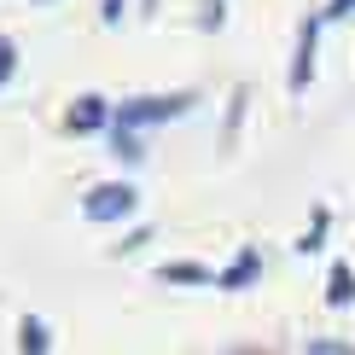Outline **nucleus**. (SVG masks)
I'll list each match as a JSON object with an SVG mask.
<instances>
[{
	"label": "nucleus",
	"mask_w": 355,
	"mask_h": 355,
	"mask_svg": "<svg viewBox=\"0 0 355 355\" xmlns=\"http://www.w3.org/2000/svg\"><path fill=\"white\" fill-rule=\"evenodd\" d=\"M192 105H198V94H135V99H116L111 111V128H135V135H146V128L157 123H175V116H187Z\"/></svg>",
	"instance_id": "obj_1"
},
{
	"label": "nucleus",
	"mask_w": 355,
	"mask_h": 355,
	"mask_svg": "<svg viewBox=\"0 0 355 355\" xmlns=\"http://www.w3.org/2000/svg\"><path fill=\"white\" fill-rule=\"evenodd\" d=\"M135 210H140V192L128 187V181H99V187H87V198H82V216L94 221V227L128 221Z\"/></svg>",
	"instance_id": "obj_2"
},
{
	"label": "nucleus",
	"mask_w": 355,
	"mask_h": 355,
	"mask_svg": "<svg viewBox=\"0 0 355 355\" xmlns=\"http://www.w3.org/2000/svg\"><path fill=\"white\" fill-rule=\"evenodd\" d=\"M320 29H327V18H320V12H309V18H303V29H297V53H291V70H286V87H291V94H303V87L315 82Z\"/></svg>",
	"instance_id": "obj_3"
},
{
	"label": "nucleus",
	"mask_w": 355,
	"mask_h": 355,
	"mask_svg": "<svg viewBox=\"0 0 355 355\" xmlns=\"http://www.w3.org/2000/svg\"><path fill=\"white\" fill-rule=\"evenodd\" d=\"M64 128L70 135H99V128H111V99L105 94H76L64 111Z\"/></svg>",
	"instance_id": "obj_4"
},
{
	"label": "nucleus",
	"mask_w": 355,
	"mask_h": 355,
	"mask_svg": "<svg viewBox=\"0 0 355 355\" xmlns=\"http://www.w3.org/2000/svg\"><path fill=\"white\" fill-rule=\"evenodd\" d=\"M257 274H262V250H257V245H245L239 257H233L227 268L216 274V286H221V291H245V286H250Z\"/></svg>",
	"instance_id": "obj_5"
},
{
	"label": "nucleus",
	"mask_w": 355,
	"mask_h": 355,
	"mask_svg": "<svg viewBox=\"0 0 355 355\" xmlns=\"http://www.w3.org/2000/svg\"><path fill=\"white\" fill-rule=\"evenodd\" d=\"M18 355H53V332H47V320H41V315H24V327H18Z\"/></svg>",
	"instance_id": "obj_6"
},
{
	"label": "nucleus",
	"mask_w": 355,
	"mask_h": 355,
	"mask_svg": "<svg viewBox=\"0 0 355 355\" xmlns=\"http://www.w3.org/2000/svg\"><path fill=\"white\" fill-rule=\"evenodd\" d=\"M111 140V157H123V164H146V135H135V128H105Z\"/></svg>",
	"instance_id": "obj_7"
},
{
	"label": "nucleus",
	"mask_w": 355,
	"mask_h": 355,
	"mask_svg": "<svg viewBox=\"0 0 355 355\" xmlns=\"http://www.w3.org/2000/svg\"><path fill=\"white\" fill-rule=\"evenodd\" d=\"M349 297H355V274H349V262H332V274H327V303L344 309Z\"/></svg>",
	"instance_id": "obj_8"
},
{
	"label": "nucleus",
	"mask_w": 355,
	"mask_h": 355,
	"mask_svg": "<svg viewBox=\"0 0 355 355\" xmlns=\"http://www.w3.org/2000/svg\"><path fill=\"white\" fill-rule=\"evenodd\" d=\"M327 227H332V216H327V204H315V216H309V233L297 239V257H315L320 245H327Z\"/></svg>",
	"instance_id": "obj_9"
},
{
	"label": "nucleus",
	"mask_w": 355,
	"mask_h": 355,
	"mask_svg": "<svg viewBox=\"0 0 355 355\" xmlns=\"http://www.w3.org/2000/svg\"><path fill=\"white\" fill-rule=\"evenodd\" d=\"M164 279L169 286H216L204 262H164Z\"/></svg>",
	"instance_id": "obj_10"
},
{
	"label": "nucleus",
	"mask_w": 355,
	"mask_h": 355,
	"mask_svg": "<svg viewBox=\"0 0 355 355\" xmlns=\"http://www.w3.org/2000/svg\"><path fill=\"white\" fill-rule=\"evenodd\" d=\"M245 87H233V99H227V128H221V146H233V140H239V123H245Z\"/></svg>",
	"instance_id": "obj_11"
},
{
	"label": "nucleus",
	"mask_w": 355,
	"mask_h": 355,
	"mask_svg": "<svg viewBox=\"0 0 355 355\" xmlns=\"http://www.w3.org/2000/svg\"><path fill=\"white\" fill-rule=\"evenodd\" d=\"M12 70H18V41H12V35H0V87L12 82Z\"/></svg>",
	"instance_id": "obj_12"
},
{
	"label": "nucleus",
	"mask_w": 355,
	"mask_h": 355,
	"mask_svg": "<svg viewBox=\"0 0 355 355\" xmlns=\"http://www.w3.org/2000/svg\"><path fill=\"white\" fill-rule=\"evenodd\" d=\"M198 24L210 29V35H216V29L227 24V0H204V12H198Z\"/></svg>",
	"instance_id": "obj_13"
},
{
	"label": "nucleus",
	"mask_w": 355,
	"mask_h": 355,
	"mask_svg": "<svg viewBox=\"0 0 355 355\" xmlns=\"http://www.w3.org/2000/svg\"><path fill=\"white\" fill-rule=\"evenodd\" d=\"M152 239H157L152 227H135V233H128V239H116V257H135V250H146Z\"/></svg>",
	"instance_id": "obj_14"
},
{
	"label": "nucleus",
	"mask_w": 355,
	"mask_h": 355,
	"mask_svg": "<svg viewBox=\"0 0 355 355\" xmlns=\"http://www.w3.org/2000/svg\"><path fill=\"white\" fill-rule=\"evenodd\" d=\"M303 355H355V349L344 344V338H315V344H309Z\"/></svg>",
	"instance_id": "obj_15"
},
{
	"label": "nucleus",
	"mask_w": 355,
	"mask_h": 355,
	"mask_svg": "<svg viewBox=\"0 0 355 355\" xmlns=\"http://www.w3.org/2000/svg\"><path fill=\"white\" fill-rule=\"evenodd\" d=\"M349 12H355V0H327V6H320V18L338 24V18H349Z\"/></svg>",
	"instance_id": "obj_16"
},
{
	"label": "nucleus",
	"mask_w": 355,
	"mask_h": 355,
	"mask_svg": "<svg viewBox=\"0 0 355 355\" xmlns=\"http://www.w3.org/2000/svg\"><path fill=\"white\" fill-rule=\"evenodd\" d=\"M123 12H128V0H99V18L105 24H123Z\"/></svg>",
	"instance_id": "obj_17"
},
{
	"label": "nucleus",
	"mask_w": 355,
	"mask_h": 355,
	"mask_svg": "<svg viewBox=\"0 0 355 355\" xmlns=\"http://www.w3.org/2000/svg\"><path fill=\"white\" fill-rule=\"evenodd\" d=\"M140 12H157V0H140Z\"/></svg>",
	"instance_id": "obj_18"
},
{
	"label": "nucleus",
	"mask_w": 355,
	"mask_h": 355,
	"mask_svg": "<svg viewBox=\"0 0 355 355\" xmlns=\"http://www.w3.org/2000/svg\"><path fill=\"white\" fill-rule=\"evenodd\" d=\"M35 6H47V0H35Z\"/></svg>",
	"instance_id": "obj_19"
}]
</instances>
